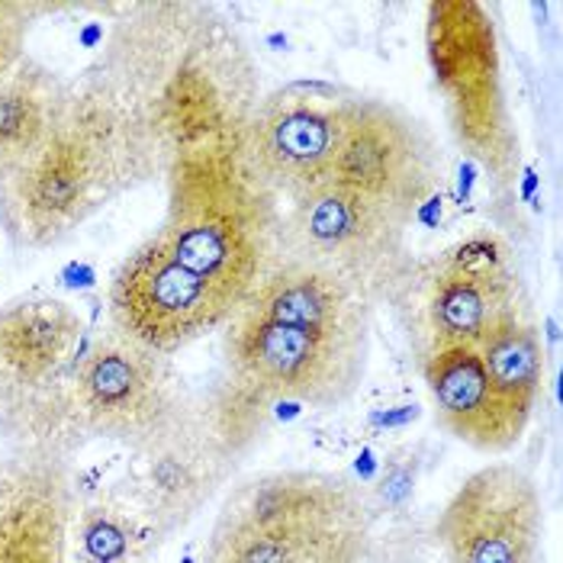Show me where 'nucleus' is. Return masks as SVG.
I'll return each mask as SVG.
<instances>
[{
	"instance_id": "nucleus-18",
	"label": "nucleus",
	"mask_w": 563,
	"mask_h": 563,
	"mask_svg": "<svg viewBox=\"0 0 563 563\" xmlns=\"http://www.w3.org/2000/svg\"><path fill=\"white\" fill-rule=\"evenodd\" d=\"M474 347L496 396L506 402V409L521 426H528L544 387V367H548L538 329L521 312H512L503 316L496 325H489Z\"/></svg>"
},
{
	"instance_id": "nucleus-4",
	"label": "nucleus",
	"mask_w": 563,
	"mask_h": 563,
	"mask_svg": "<svg viewBox=\"0 0 563 563\" xmlns=\"http://www.w3.org/2000/svg\"><path fill=\"white\" fill-rule=\"evenodd\" d=\"M85 322L58 297L0 306V429L13 448L68 454L81 438L71 416V377Z\"/></svg>"
},
{
	"instance_id": "nucleus-12",
	"label": "nucleus",
	"mask_w": 563,
	"mask_h": 563,
	"mask_svg": "<svg viewBox=\"0 0 563 563\" xmlns=\"http://www.w3.org/2000/svg\"><path fill=\"white\" fill-rule=\"evenodd\" d=\"M541 521L534 477L519 464H489L448 499L434 538L448 563H531Z\"/></svg>"
},
{
	"instance_id": "nucleus-16",
	"label": "nucleus",
	"mask_w": 563,
	"mask_h": 563,
	"mask_svg": "<svg viewBox=\"0 0 563 563\" xmlns=\"http://www.w3.org/2000/svg\"><path fill=\"white\" fill-rule=\"evenodd\" d=\"M422 374L432 393L441 429L477 451H506L525 432L519 419L496 396L474 345L438 347L426 354Z\"/></svg>"
},
{
	"instance_id": "nucleus-3",
	"label": "nucleus",
	"mask_w": 563,
	"mask_h": 563,
	"mask_svg": "<svg viewBox=\"0 0 563 563\" xmlns=\"http://www.w3.org/2000/svg\"><path fill=\"white\" fill-rule=\"evenodd\" d=\"M367 551L371 509L351 479L274 471L225 496L203 563H364Z\"/></svg>"
},
{
	"instance_id": "nucleus-10",
	"label": "nucleus",
	"mask_w": 563,
	"mask_h": 563,
	"mask_svg": "<svg viewBox=\"0 0 563 563\" xmlns=\"http://www.w3.org/2000/svg\"><path fill=\"white\" fill-rule=\"evenodd\" d=\"M225 354L242 387L264 399L316 409L345 402L367 367V345L245 316L229 319Z\"/></svg>"
},
{
	"instance_id": "nucleus-2",
	"label": "nucleus",
	"mask_w": 563,
	"mask_h": 563,
	"mask_svg": "<svg viewBox=\"0 0 563 563\" xmlns=\"http://www.w3.org/2000/svg\"><path fill=\"white\" fill-rule=\"evenodd\" d=\"M165 174L168 219L145 245L242 306L274 255L271 190L249 165L245 130L177 152Z\"/></svg>"
},
{
	"instance_id": "nucleus-11",
	"label": "nucleus",
	"mask_w": 563,
	"mask_h": 563,
	"mask_svg": "<svg viewBox=\"0 0 563 563\" xmlns=\"http://www.w3.org/2000/svg\"><path fill=\"white\" fill-rule=\"evenodd\" d=\"M347 97L284 87L264 97L245 126V155L271 194L300 200L335 180Z\"/></svg>"
},
{
	"instance_id": "nucleus-19",
	"label": "nucleus",
	"mask_w": 563,
	"mask_h": 563,
	"mask_svg": "<svg viewBox=\"0 0 563 563\" xmlns=\"http://www.w3.org/2000/svg\"><path fill=\"white\" fill-rule=\"evenodd\" d=\"M145 512L120 499H90L75 509L68 534V563H142L148 551ZM148 519V516H145Z\"/></svg>"
},
{
	"instance_id": "nucleus-14",
	"label": "nucleus",
	"mask_w": 563,
	"mask_h": 563,
	"mask_svg": "<svg viewBox=\"0 0 563 563\" xmlns=\"http://www.w3.org/2000/svg\"><path fill=\"white\" fill-rule=\"evenodd\" d=\"M235 316L354 345H367L371 335V303L332 271L297 258H271Z\"/></svg>"
},
{
	"instance_id": "nucleus-6",
	"label": "nucleus",
	"mask_w": 563,
	"mask_h": 563,
	"mask_svg": "<svg viewBox=\"0 0 563 563\" xmlns=\"http://www.w3.org/2000/svg\"><path fill=\"white\" fill-rule=\"evenodd\" d=\"M75 429L145 451L194 419L168 354L142 345L120 329L85 347L71 377Z\"/></svg>"
},
{
	"instance_id": "nucleus-5",
	"label": "nucleus",
	"mask_w": 563,
	"mask_h": 563,
	"mask_svg": "<svg viewBox=\"0 0 563 563\" xmlns=\"http://www.w3.org/2000/svg\"><path fill=\"white\" fill-rule=\"evenodd\" d=\"M429 58L461 148L499 184L519 180V139L509 120L496 30L483 3H429Z\"/></svg>"
},
{
	"instance_id": "nucleus-20",
	"label": "nucleus",
	"mask_w": 563,
	"mask_h": 563,
	"mask_svg": "<svg viewBox=\"0 0 563 563\" xmlns=\"http://www.w3.org/2000/svg\"><path fill=\"white\" fill-rule=\"evenodd\" d=\"M43 7L36 3H13L0 0V81L26 58V36H30V20Z\"/></svg>"
},
{
	"instance_id": "nucleus-9",
	"label": "nucleus",
	"mask_w": 563,
	"mask_h": 563,
	"mask_svg": "<svg viewBox=\"0 0 563 563\" xmlns=\"http://www.w3.org/2000/svg\"><path fill=\"white\" fill-rule=\"evenodd\" d=\"M399 297L422 303V332L429 342L426 354L438 347L477 345L489 325L503 316L521 312L512 249L493 232L471 235L434 261L412 264L393 300Z\"/></svg>"
},
{
	"instance_id": "nucleus-15",
	"label": "nucleus",
	"mask_w": 563,
	"mask_h": 563,
	"mask_svg": "<svg viewBox=\"0 0 563 563\" xmlns=\"http://www.w3.org/2000/svg\"><path fill=\"white\" fill-rule=\"evenodd\" d=\"M139 454V506L158 534L184 528L213 499L229 477L232 454L203 426L200 412L158 444L135 451Z\"/></svg>"
},
{
	"instance_id": "nucleus-1",
	"label": "nucleus",
	"mask_w": 563,
	"mask_h": 563,
	"mask_svg": "<svg viewBox=\"0 0 563 563\" xmlns=\"http://www.w3.org/2000/svg\"><path fill=\"white\" fill-rule=\"evenodd\" d=\"M162 172L168 155L145 113L93 68L68 78L58 123L0 177V229L16 252H43Z\"/></svg>"
},
{
	"instance_id": "nucleus-17",
	"label": "nucleus",
	"mask_w": 563,
	"mask_h": 563,
	"mask_svg": "<svg viewBox=\"0 0 563 563\" xmlns=\"http://www.w3.org/2000/svg\"><path fill=\"white\" fill-rule=\"evenodd\" d=\"M65 93L68 78L30 55L0 81V177L43 145L62 117Z\"/></svg>"
},
{
	"instance_id": "nucleus-13",
	"label": "nucleus",
	"mask_w": 563,
	"mask_h": 563,
	"mask_svg": "<svg viewBox=\"0 0 563 563\" xmlns=\"http://www.w3.org/2000/svg\"><path fill=\"white\" fill-rule=\"evenodd\" d=\"M75 483L62 454L13 448L0 457V563H68Z\"/></svg>"
},
{
	"instance_id": "nucleus-8",
	"label": "nucleus",
	"mask_w": 563,
	"mask_h": 563,
	"mask_svg": "<svg viewBox=\"0 0 563 563\" xmlns=\"http://www.w3.org/2000/svg\"><path fill=\"white\" fill-rule=\"evenodd\" d=\"M444 180L438 142L416 117L374 97H347L335 184L412 225Z\"/></svg>"
},
{
	"instance_id": "nucleus-7",
	"label": "nucleus",
	"mask_w": 563,
	"mask_h": 563,
	"mask_svg": "<svg viewBox=\"0 0 563 563\" xmlns=\"http://www.w3.org/2000/svg\"><path fill=\"white\" fill-rule=\"evenodd\" d=\"M406 232L390 210L332 180L294 200L280 245L287 258L332 271L374 306L393 300L416 264L406 255Z\"/></svg>"
}]
</instances>
